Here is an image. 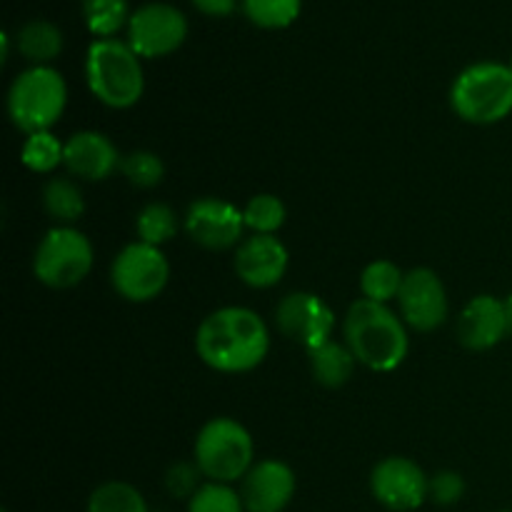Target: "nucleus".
Wrapping results in <instances>:
<instances>
[{
	"label": "nucleus",
	"instance_id": "obj_12",
	"mask_svg": "<svg viewBox=\"0 0 512 512\" xmlns=\"http://www.w3.org/2000/svg\"><path fill=\"white\" fill-rule=\"evenodd\" d=\"M335 313L320 295L315 293H288L275 308V325L280 333L293 343L313 350L333 340Z\"/></svg>",
	"mask_w": 512,
	"mask_h": 512
},
{
	"label": "nucleus",
	"instance_id": "obj_5",
	"mask_svg": "<svg viewBox=\"0 0 512 512\" xmlns=\"http://www.w3.org/2000/svg\"><path fill=\"white\" fill-rule=\"evenodd\" d=\"M68 85L50 65H30L8 90V115L25 135L50 130L65 113Z\"/></svg>",
	"mask_w": 512,
	"mask_h": 512
},
{
	"label": "nucleus",
	"instance_id": "obj_3",
	"mask_svg": "<svg viewBox=\"0 0 512 512\" xmlns=\"http://www.w3.org/2000/svg\"><path fill=\"white\" fill-rule=\"evenodd\" d=\"M85 83L95 100L113 110H128L145 93L143 58L128 40H93L85 53Z\"/></svg>",
	"mask_w": 512,
	"mask_h": 512
},
{
	"label": "nucleus",
	"instance_id": "obj_1",
	"mask_svg": "<svg viewBox=\"0 0 512 512\" xmlns=\"http://www.w3.org/2000/svg\"><path fill=\"white\" fill-rule=\"evenodd\" d=\"M195 353L225 375L250 373L270 353V330L255 310L225 305L205 315L195 333Z\"/></svg>",
	"mask_w": 512,
	"mask_h": 512
},
{
	"label": "nucleus",
	"instance_id": "obj_10",
	"mask_svg": "<svg viewBox=\"0 0 512 512\" xmlns=\"http://www.w3.org/2000/svg\"><path fill=\"white\" fill-rule=\"evenodd\" d=\"M370 493L385 510L413 512L430 500V478L415 460L390 455L370 473Z\"/></svg>",
	"mask_w": 512,
	"mask_h": 512
},
{
	"label": "nucleus",
	"instance_id": "obj_15",
	"mask_svg": "<svg viewBox=\"0 0 512 512\" xmlns=\"http://www.w3.org/2000/svg\"><path fill=\"white\" fill-rule=\"evenodd\" d=\"M290 265V253L275 235H250L235 248V275L248 288L265 290L285 278Z\"/></svg>",
	"mask_w": 512,
	"mask_h": 512
},
{
	"label": "nucleus",
	"instance_id": "obj_32",
	"mask_svg": "<svg viewBox=\"0 0 512 512\" xmlns=\"http://www.w3.org/2000/svg\"><path fill=\"white\" fill-rule=\"evenodd\" d=\"M200 13L210 15V18H225V15L235 13L240 0H190Z\"/></svg>",
	"mask_w": 512,
	"mask_h": 512
},
{
	"label": "nucleus",
	"instance_id": "obj_30",
	"mask_svg": "<svg viewBox=\"0 0 512 512\" xmlns=\"http://www.w3.org/2000/svg\"><path fill=\"white\" fill-rule=\"evenodd\" d=\"M200 478H203V473H200V468L195 465V460L193 463H175L170 465V470L165 473V488H168V493L173 495V498L190 500L198 493L200 485H203Z\"/></svg>",
	"mask_w": 512,
	"mask_h": 512
},
{
	"label": "nucleus",
	"instance_id": "obj_14",
	"mask_svg": "<svg viewBox=\"0 0 512 512\" xmlns=\"http://www.w3.org/2000/svg\"><path fill=\"white\" fill-rule=\"evenodd\" d=\"M295 480L293 468L283 460H260L240 480V498L248 512H283L293 503Z\"/></svg>",
	"mask_w": 512,
	"mask_h": 512
},
{
	"label": "nucleus",
	"instance_id": "obj_19",
	"mask_svg": "<svg viewBox=\"0 0 512 512\" xmlns=\"http://www.w3.org/2000/svg\"><path fill=\"white\" fill-rule=\"evenodd\" d=\"M18 53L28 60L30 65H50L60 53H63V30L55 23L43 18L28 20L25 25H20L18 38Z\"/></svg>",
	"mask_w": 512,
	"mask_h": 512
},
{
	"label": "nucleus",
	"instance_id": "obj_20",
	"mask_svg": "<svg viewBox=\"0 0 512 512\" xmlns=\"http://www.w3.org/2000/svg\"><path fill=\"white\" fill-rule=\"evenodd\" d=\"M43 210L58 225H75L85 213L83 190L70 178H50L40 193Z\"/></svg>",
	"mask_w": 512,
	"mask_h": 512
},
{
	"label": "nucleus",
	"instance_id": "obj_24",
	"mask_svg": "<svg viewBox=\"0 0 512 512\" xmlns=\"http://www.w3.org/2000/svg\"><path fill=\"white\" fill-rule=\"evenodd\" d=\"M88 512H150V508L145 495L135 485L110 480L90 493Z\"/></svg>",
	"mask_w": 512,
	"mask_h": 512
},
{
	"label": "nucleus",
	"instance_id": "obj_13",
	"mask_svg": "<svg viewBox=\"0 0 512 512\" xmlns=\"http://www.w3.org/2000/svg\"><path fill=\"white\" fill-rule=\"evenodd\" d=\"M400 318L418 333H433L450 315L448 290L440 275L430 268H413L405 273L398 295Z\"/></svg>",
	"mask_w": 512,
	"mask_h": 512
},
{
	"label": "nucleus",
	"instance_id": "obj_35",
	"mask_svg": "<svg viewBox=\"0 0 512 512\" xmlns=\"http://www.w3.org/2000/svg\"><path fill=\"white\" fill-rule=\"evenodd\" d=\"M510 70H512V60H510Z\"/></svg>",
	"mask_w": 512,
	"mask_h": 512
},
{
	"label": "nucleus",
	"instance_id": "obj_21",
	"mask_svg": "<svg viewBox=\"0 0 512 512\" xmlns=\"http://www.w3.org/2000/svg\"><path fill=\"white\" fill-rule=\"evenodd\" d=\"M128 0H83L85 28L95 35V40L115 38L130 23Z\"/></svg>",
	"mask_w": 512,
	"mask_h": 512
},
{
	"label": "nucleus",
	"instance_id": "obj_9",
	"mask_svg": "<svg viewBox=\"0 0 512 512\" xmlns=\"http://www.w3.org/2000/svg\"><path fill=\"white\" fill-rule=\"evenodd\" d=\"M128 45L140 58L173 55L188 38V18L170 3H145L133 10L128 23Z\"/></svg>",
	"mask_w": 512,
	"mask_h": 512
},
{
	"label": "nucleus",
	"instance_id": "obj_22",
	"mask_svg": "<svg viewBox=\"0 0 512 512\" xmlns=\"http://www.w3.org/2000/svg\"><path fill=\"white\" fill-rule=\"evenodd\" d=\"M403 280L405 273L393 260H373L360 275V293L365 300L388 305L390 300H398Z\"/></svg>",
	"mask_w": 512,
	"mask_h": 512
},
{
	"label": "nucleus",
	"instance_id": "obj_27",
	"mask_svg": "<svg viewBox=\"0 0 512 512\" xmlns=\"http://www.w3.org/2000/svg\"><path fill=\"white\" fill-rule=\"evenodd\" d=\"M243 218L245 228L253 235H275L285 225L288 210H285V203L278 195L260 193L245 203Z\"/></svg>",
	"mask_w": 512,
	"mask_h": 512
},
{
	"label": "nucleus",
	"instance_id": "obj_11",
	"mask_svg": "<svg viewBox=\"0 0 512 512\" xmlns=\"http://www.w3.org/2000/svg\"><path fill=\"white\" fill-rule=\"evenodd\" d=\"M183 228L195 245L205 250H228L243 243V210L223 198H198L188 205Z\"/></svg>",
	"mask_w": 512,
	"mask_h": 512
},
{
	"label": "nucleus",
	"instance_id": "obj_33",
	"mask_svg": "<svg viewBox=\"0 0 512 512\" xmlns=\"http://www.w3.org/2000/svg\"><path fill=\"white\" fill-rule=\"evenodd\" d=\"M505 305H508V315H510V325H512V293L505 298Z\"/></svg>",
	"mask_w": 512,
	"mask_h": 512
},
{
	"label": "nucleus",
	"instance_id": "obj_16",
	"mask_svg": "<svg viewBox=\"0 0 512 512\" xmlns=\"http://www.w3.org/2000/svg\"><path fill=\"white\" fill-rule=\"evenodd\" d=\"M512 330L508 305L495 295H475L465 303L458 318V340L463 348L483 353L503 343Z\"/></svg>",
	"mask_w": 512,
	"mask_h": 512
},
{
	"label": "nucleus",
	"instance_id": "obj_2",
	"mask_svg": "<svg viewBox=\"0 0 512 512\" xmlns=\"http://www.w3.org/2000/svg\"><path fill=\"white\" fill-rule=\"evenodd\" d=\"M343 338L360 365L373 373H393L410 353L408 325L388 305L355 300L343 320Z\"/></svg>",
	"mask_w": 512,
	"mask_h": 512
},
{
	"label": "nucleus",
	"instance_id": "obj_29",
	"mask_svg": "<svg viewBox=\"0 0 512 512\" xmlns=\"http://www.w3.org/2000/svg\"><path fill=\"white\" fill-rule=\"evenodd\" d=\"M188 512H248L238 490L225 483H203L188 500Z\"/></svg>",
	"mask_w": 512,
	"mask_h": 512
},
{
	"label": "nucleus",
	"instance_id": "obj_34",
	"mask_svg": "<svg viewBox=\"0 0 512 512\" xmlns=\"http://www.w3.org/2000/svg\"><path fill=\"white\" fill-rule=\"evenodd\" d=\"M500 512H512V510H500Z\"/></svg>",
	"mask_w": 512,
	"mask_h": 512
},
{
	"label": "nucleus",
	"instance_id": "obj_7",
	"mask_svg": "<svg viewBox=\"0 0 512 512\" xmlns=\"http://www.w3.org/2000/svg\"><path fill=\"white\" fill-rule=\"evenodd\" d=\"M93 243L73 225H55L40 238L33 255V275L53 290L83 283L93 270Z\"/></svg>",
	"mask_w": 512,
	"mask_h": 512
},
{
	"label": "nucleus",
	"instance_id": "obj_36",
	"mask_svg": "<svg viewBox=\"0 0 512 512\" xmlns=\"http://www.w3.org/2000/svg\"><path fill=\"white\" fill-rule=\"evenodd\" d=\"M0 512H8V510H0Z\"/></svg>",
	"mask_w": 512,
	"mask_h": 512
},
{
	"label": "nucleus",
	"instance_id": "obj_28",
	"mask_svg": "<svg viewBox=\"0 0 512 512\" xmlns=\"http://www.w3.org/2000/svg\"><path fill=\"white\" fill-rule=\"evenodd\" d=\"M120 173L125 175L133 188L150 190L158 188L165 178V163L160 160V155L150 153V150H133L123 158V165H120Z\"/></svg>",
	"mask_w": 512,
	"mask_h": 512
},
{
	"label": "nucleus",
	"instance_id": "obj_31",
	"mask_svg": "<svg viewBox=\"0 0 512 512\" xmlns=\"http://www.w3.org/2000/svg\"><path fill=\"white\" fill-rule=\"evenodd\" d=\"M465 495V478L455 470H440L430 478V503L440 505V508H450V505L460 503Z\"/></svg>",
	"mask_w": 512,
	"mask_h": 512
},
{
	"label": "nucleus",
	"instance_id": "obj_23",
	"mask_svg": "<svg viewBox=\"0 0 512 512\" xmlns=\"http://www.w3.org/2000/svg\"><path fill=\"white\" fill-rule=\"evenodd\" d=\"M180 220L178 213L170 208L168 203H148L135 218V233H138L140 243L155 245L163 248L165 243L178 235Z\"/></svg>",
	"mask_w": 512,
	"mask_h": 512
},
{
	"label": "nucleus",
	"instance_id": "obj_26",
	"mask_svg": "<svg viewBox=\"0 0 512 512\" xmlns=\"http://www.w3.org/2000/svg\"><path fill=\"white\" fill-rule=\"evenodd\" d=\"M240 8L258 28L283 30L300 18L303 0H240Z\"/></svg>",
	"mask_w": 512,
	"mask_h": 512
},
{
	"label": "nucleus",
	"instance_id": "obj_25",
	"mask_svg": "<svg viewBox=\"0 0 512 512\" xmlns=\"http://www.w3.org/2000/svg\"><path fill=\"white\" fill-rule=\"evenodd\" d=\"M20 160L30 173L50 175L65 163V143H60V138H55L50 130L33 133L20 148Z\"/></svg>",
	"mask_w": 512,
	"mask_h": 512
},
{
	"label": "nucleus",
	"instance_id": "obj_8",
	"mask_svg": "<svg viewBox=\"0 0 512 512\" xmlns=\"http://www.w3.org/2000/svg\"><path fill=\"white\" fill-rule=\"evenodd\" d=\"M168 280L170 263L163 250L140 240L125 245L110 265L113 290L128 303H150L163 293Z\"/></svg>",
	"mask_w": 512,
	"mask_h": 512
},
{
	"label": "nucleus",
	"instance_id": "obj_6",
	"mask_svg": "<svg viewBox=\"0 0 512 512\" xmlns=\"http://www.w3.org/2000/svg\"><path fill=\"white\" fill-rule=\"evenodd\" d=\"M193 460L203 478L225 485L238 483L255 465L253 435L233 418L208 420L195 438Z\"/></svg>",
	"mask_w": 512,
	"mask_h": 512
},
{
	"label": "nucleus",
	"instance_id": "obj_17",
	"mask_svg": "<svg viewBox=\"0 0 512 512\" xmlns=\"http://www.w3.org/2000/svg\"><path fill=\"white\" fill-rule=\"evenodd\" d=\"M65 170L73 178L85 183L108 180L115 170H120L123 158L113 140L98 130H80L65 140Z\"/></svg>",
	"mask_w": 512,
	"mask_h": 512
},
{
	"label": "nucleus",
	"instance_id": "obj_18",
	"mask_svg": "<svg viewBox=\"0 0 512 512\" xmlns=\"http://www.w3.org/2000/svg\"><path fill=\"white\" fill-rule=\"evenodd\" d=\"M308 360L315 383L330 390L348 385L355 375V365H358L348 345L338 343V340H328V343L308 350Z\"/></svg>",
	"mask_w": 512,
	"mask_h": 512
},
{
	"label": "nucleus",
	"instance_id": "obj_4",
	"mask_svg": "<svg viewBox=\"0 0 512 512\" xmlns=\"http://www.w3.org/2000/svg\"><path fill=\"white\" fill-rule=\"evenodd\" d=\"M450 105L470 125H495L512 113L510 65L483 60L468 65L450 88Z\"/></svg>",
	"mask_w": 512,
	"mask_h": 512
}]
</instances>
